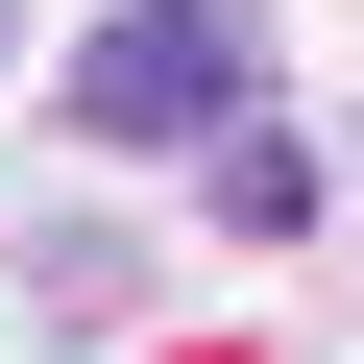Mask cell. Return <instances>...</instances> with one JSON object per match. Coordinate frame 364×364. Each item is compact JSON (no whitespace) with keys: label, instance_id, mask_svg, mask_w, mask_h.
Listing matches in <instances>:
<instances>
[{"label":"cell","instance_id":"obj_1","mask_svg":"<svg viewBox=\"0 0 364 364\" xmlns=\"http://www.w3.org/2000/svg\"><path fill=\"white\" fill-rule=\"evenodd\" d=\"M73 122H97V146H219V122H267L243 0H122V25L73 49Z\"/></svg>","mask_w":364,"mask_h":364},{"label":"cell","instance_id":"obj_2","mask_svg":"<svg viewBox=\"0 0 364 364\" xmlns=\"http://www.w3.org/2000/svg\"><path fill=\"white\" fill-rule=\"evenodd\" d=\"M219 219H243V243L316 219V146H291V122H219Z\"/></svg>","mask_w":364,"mask_h":364}]
</instances>
